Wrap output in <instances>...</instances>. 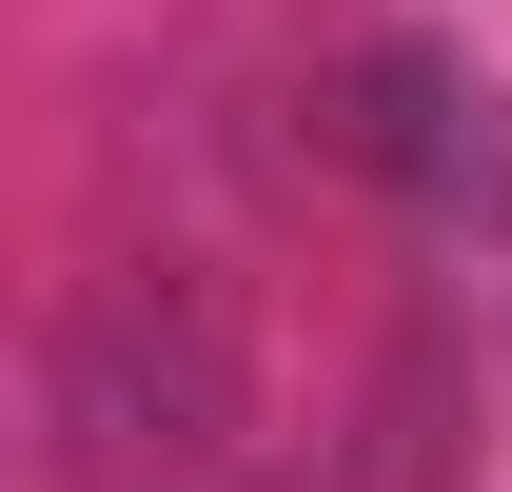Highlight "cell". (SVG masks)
<instances>
[{
  "label": "cell",
  "mask_w": 512,
  "mask_h": 492,
  "mask_svg": "<svg viewBox=\"0 0 512 492\" xmlns=\"http://www.w3.org/2000/svg\"><path fill=\"white\" fill-rule=\"evenodd\" d=\"M40 414H60V492H178V473H217V433H237V315H217V276H197V256H119V276L60 315Z\"/></svg>",
  "instance_id": "1"
},
{
  "label": "cell",
  "mask_w": 512,
  "mask_h": 492,
  "mask_svg": "<svg viewBox=\"0 0 512 492\" xmlns=\"http://www.w3.org/2000/svg\"><path fill=\"white\" fill-rule=\"evenodd\" d=\"M316 158L375 178L394 217H434V237H512V99L453 40H355L316 79Z\"/></svg>",
  "instance_id": "2"
}]
</instances>
